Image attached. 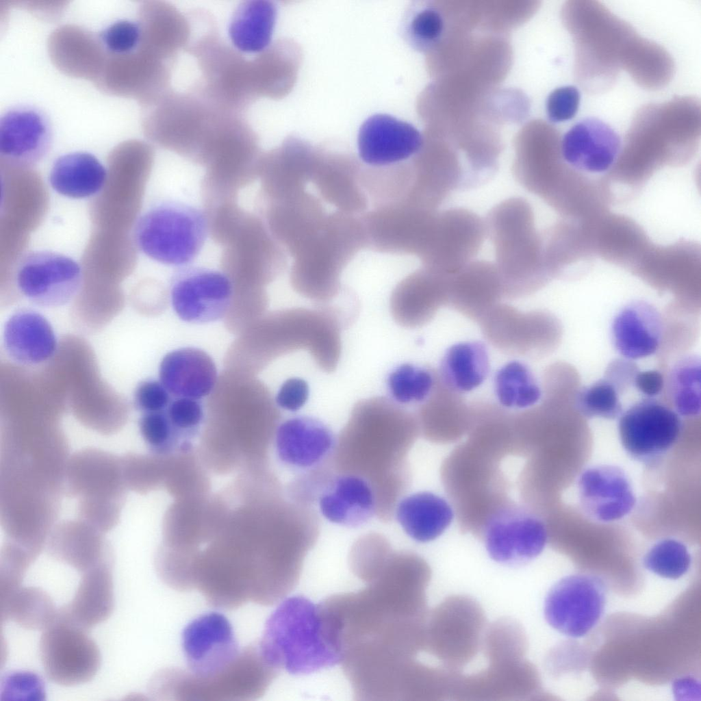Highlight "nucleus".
I'll use <instances>...</instances> for the list:
<instances>
[{
  "label": "nucleus",
  "mask_w": 701,
  "mask_h": 701,
  "mask_svg": "<svg viewBox=\"0 0 701 701\" xmlns=\"http://www.w3.org/2000/svg\"><path fill=\"white\" fill-rule=\"evenodd\" d=\"M417 418L394 400L375 396L358 401L336 437L335 472L366 479L376 499V514L392 521L410 481L407 454L419 431Z\"/></svg>",
  "instance_id": "obj_1"
},
{
  "label": "nucleus",
  "mask_w": 701,
  "mask_h": 701,
  "mask_svg": "<svg viewBox=\"0 0 701 701\" xmlns=\"http://www.w3.org/2000/svg\"><path fill=\"white\" fill-rule=\"evenodd\" d=\"M268 661L294 675L340 664L319 604L303 596L284 599L268 618L258 642Z\"/></svg>",
  "instance_id": "obj_2"
},
{
  "label": "nucleus",
  "mask_w": 701,
  "mask_h": 701,
  "mask_svg": "<svg viewBox=\"0 0 701 701\" xmlns=\"http://www.w3.org/2000/svg\"><path fill=\"white\" fill-rule=\"evenodd\" d=\"M494 248L504 298L529 296L543 284L541 248L530 203L521 197L504 200L485 220Z\"/></svg>",
  "instance_id": "obj_3"
},
{
  "label": "nucleus",
  "mask_w": 701,
  "mask_h": 701,
  "mask_svg": "<svg viewBox=\"0 0 701 701\" xmlns=\"http://www.w3.org/2000/svg\"><path fill=\"white\" fill-rule=\"evenodd\" d=\"M189 18L191 36L185 51L195 58L201 73L194 86L220 107L244 114L257 100L251 60L223 40L209 12L194 10Z\"/></svg>",
  "instance_id": "obj_4"
},
{
  "label": "nucleus",
  "mask_w": 701,
  "mask_h": 701,
  "mask_svg": "<svg viewBox=\"0 0 701 701\" xmlns=\"http://www.w3.org/2000/svg\"><path fill=\"white\" fill-rule=\"evenodd\" d=\"M279 670L264 656L258 643L242 648L227 669L199 679L179 669L157 672L150 683L153 696L173 700H253L264 694Z\"/></svg>",
  "instance_id": "obj_5"
},
{
  "label": "nucleus",
  "mask_w": 701,
  "mask_h": 701,
  "mask_svg": "<svg viewBox=\"0 0 701 701\" xmlns=\"http://www.w3.org/2000/svg\"><path fill=\"white\" fill-rule=\"evenodd\" d=\"M208 221L199 208L166 199L149 206L138 218L133 238L139 250L164 265L183 267L199 254L208 234Z\"/></svg>",
  "instance_id": "obj_6"
},
{
  "label": "nucleus",
  "mask_w": 701,
  "mask_h": 701,
  "mask_svg": "<svg viewBox=\"0 0 701 701\" xmlns=\"http://www.w3.org/2000/svg\"><path fill=\"white\" fill-rule=\"evenodd\" d=\"M154 105L148 121L150 133L162 144L181 152L207 150L229 112L194 87L181 92L172 90Z\"/></svg>",
  "instance_id": "obj_7"
},
{
  "label": "nucleus",
  "mask_w": 701,
  "mask_h": 701,
  "mask_svg": "<svg viewBox=\"0 0 701 701\" xmlns=\"http://www.w3.org/2000/svg\"><path fill=\"white\" fill-rule=\"evenodd\" d=\"M607 586L598 576L579 573L563 577L548 591L544 617L554 629L572 638L586 635L605 609Z\"/></svg>",
  "instance_id": "obj_8"
},
{
  "label": "nucleus",
  "mask_w": 701,
  "mask_h": 701,
  "mask_svg": "<svg viewBox=\"0 0 701 701\" xmlns=\"http://www.w3.org/2000/svg\"><path fill=\"white\" fill-rule=\"evenodd\" d=\"M40 657L47 678L65 687L91 680L101 663L98 646L88 630L58 620L42 630Z\"/></svg>",
  "instance_id": "obj_9"
},
{
  "label": "nucleus",
  "mask_w": 701,
  "mask_h": 701,
  "mask_svg": "<svg viewBox=\"0 0 701 701\" xmlns=\"http://www.w3.org/2000/svg\"><path fill=\"white\" fill-rule=\"evenodd\" d=\"M487 236L485 220L464 208L437 212L422 253L425 266L451 276L474 260Z\"/></svg>",
  "instance_id": "obj_10"
},
{
  "label": "nucleus",
  "mask_w": 701,
  "mask_h": 701,
  "mask_svg": "<svg viewBox=\"0 0 701 701\" xmlns=\"http://www.w3.org/2000/svg\"><path fill=\"white\" fill-rule=\"evenodd\" d=\"M479 323L486 340L505 354L535 358L546 352L557 337L553 319L541 311H520L498 303Z\"/></svg>",
  "instance_id": "obj_11"
},
{
  "label": "nucleus",
  "mask_w": 701,
  "mask_h": 701,
  "mask_svg": "<svg viewBox=\"0 0 701 701\" xmlns=\"http://www.w3.org/2000/svg\"><path fill=\"white\" fill-rule=\"evenodd\" d=\"M232 295L228 276L204 266L180 267L170 281L172 307L187 322L204 324L220 320L230 307Z\"/></svg>",
  "instance_id": "obj_12"
},
{
  "label": "nucleus",
  "mask_w": 701,
  "mask_h": 701,
  "mask_svg": "<svg viewBox=\"0 0 701 701\" xmlns=\"http://www.w3.org/2000/svg\"><path fill=\"white\" fill-rule=\"evenodd\" d=\"M680 416L655 398H643L619 417L618 431L622 447L634 459L648 462L666 453L677 441Z\"/></svg>",
  "instance_id": "obj_13"
},
{
  "label": "nucleus",
  "mask_w": 701,
  "mask_h": 701,
  "mask_svg": "<svg viewBox=\"0 0 701 701\" xmlns=\"http://www.w3.org/2000/svg\"><path fill=\"white\" fill-rule=\"evenodd\" d=\"M21 293L36 305L55 307L68 303L82 281L80 265L73 258L51 251L29 253L21 261L16 277Z\"/></svg>",
  "instance_id": "obj_14"
},
{
  "label": "nucleus",
  "mask_w": 701,
  "mask_h": 701,
  "mask_svg": "<svg viewBox=\"0 0 701 701\" xmlns=\"http://www.w3.org/2000/svg\"><path fill=\"white\" fill-rule=\"evenodd\" d=\"M181 637L187 672L196 678H208L222 672L242 650L231 623L218 612L207 613L192 620Z\"/></svg>",
  "instance_id": "obj_15"
},
{
  "label": "nucleus",
  "mask_w": 701,
  "mask_h": 701,
  "mask_svg": "<svg viewBox=\"0 0 701 701\" xmlns=\"http://www.w3.org/2000/svg\"><path fill=\"white\" fill-rule=\"evenodd\" d=\"M548 538L544 524L531 513L506 509L489 520L485 533V547L495 561L517 565L537 557Z\"/></svg>",
  "instance_id": "obj_16"
},
{
  "label": "nucleus",
  "mask_w": 701,
  "mask_h": 701,
  "mask_svg": "<svg viewBox=\"0 0 701 701\" xmlns=\"http://www.w3.org/2000/svg\"><path fill=\"white\" fill-rule=\"evenodd\" d=\"M53 131L43 111L29 105L7 109L0 118V154L14 164L31 166L49 153Z\"/></svg>",
  "instance_id": "obj_17"
},
{
  "label": "nucleus",
  "mask_w": 701,
  "mask_h": 701,
  "mask_svg": "<svg viewBox=\"0 0 701 701\" xmlns=\"http://www.w3.org/2000/svg\"><path fill=\"white\" fill-rule=\"evenodd\" d=\"M336 437L328 426L316 418L296 416L277 429L275 448L286 466L307 472L332 463Z\"/></svg>",
  "instance_id": "obj_18"
},
{
  "label": "nucleus",
  "mask_w": 701,
  "mask_h": 701,
  "mask_svg": "<svg viewBox=\"0 0 701 701\" xmlns=\"http://www.w3.org/2000/svg\"><path fill=\"white\" fill-rule=\"evenodd\" d=\"M582 509L592 520L612 522L628 515L636 499L629 478L620 468L600 465L585 470L578 480Z\"/></svg>",
  "instance_id": "obj_19"
},
{
  "label": "nucleus",
  "mask_w": 701,
  "mask_h": 701,
  "mask_svg": "<svg viewBox=\"0 0 701 701\" xmlns=\"http://www.w3.org/2000/svg\"><path fill=\"white\" fill-rule=\"evenodd\" d=\"M424 138L413 125L386 114H376L361 124L357 138L360 158L381 166L404 161L420 152Z\"/></svg>",
  "instance_id": "obj_20"
},
{
  "label": "nucleus",
  "mask_w": 701,
  "mask_h": 701,
  "mask_svg": "<svg viewBox=\"0 0 701 701\" xmlns=\"http://www.w3.org/2000/svg\"><path fill=\"white\" fill-rule=\"evenodd\" d=\"M449 277L425 267L403 281L390 298L394 320L411 329L429 322L446 305Z\"/></svg>",
  "instance_id": "obj_21"
},
{
  "label": "nucleus",
  "mask_w": 701,
  "mask_h": 701,
  "mask_svg": "<svg viewBox=\"0 0 701 701\" xmlns=\"http://www.w3.org/2000/svg\"><path fill=\"white\" fill-rule=\"evenodd\" d=\"M621 148L617 133L602 120L589 117L573 125L563 136L561 153L570 166L598 173L609 170Z\"/></svg>",
  "instance_id": "obj_22"
},
{
  "label": "nucleus",
  "mask_w": 701,
  "mask_h": 701,
  "mask_svg": "<svg viewBox=\"0 0 701 701\" xmlns=\"http://www.w3.org/2000/svg\"><path fill=\"white\" fill-rule=\"evenodd\" d=\"M502 295L495 263L472 260L449 277L446 305L479 322Z\"/></svg>",
  "instance_id": "obj_23"
},
{
  "label": "nucleus",
  "mask_w": 701,
  "mask_h": 701,
  "mask_svg": "<svg viewBox=\"0 0 701 701\" xmlns=\"http://www.w3.org/2000/svg\"><path fill=\"white\" fill-rule=\"evenodd\" d=\"M322 515L329 521L347 527H358L376 514V499L364 478L335 472L318 498Z\"/></svg>",
  "instance_id": "obj_24"
},
{
  "label": "nucleus",
  "mask_w": 701,
  "mask_h": 701,
  "mask_svg": "<svg viewBox=\"0 0 701 701\" xmlns=\"http://www.w3.org/2000/svg\"><path fill=\"white\" fill-rule=\"evenodd\" d=\"M611 333L614 348L623 358L633 361L650 357L661 342V316L650 303L631 302L615 316Z\"/></svg>",
  "instance_id": "obj_25"
},
{
  "label": "nucleus",
  "mask_w": 701,
  "mask_h": 701,
  "mask_svg": "<svg viewBox=\"0 0 701 701\" xmlns=\"http://www.w3.org/2000/svg\"><path fill=\"white\" fill-rule=\"evenodd\" d=\"M159 377L173 397L200 400L214 390L218 372L214 361L205 351L183 347L165 355L159 366Z\"/></svg>",
  "instance_id": "obj_26"
},
{
  "label": "nucleus",
  "mask_w": 701,
  "mask_h": 701,
  "mask_svg": "<svg viewBox=\"0 0 701 701\" xmlns=\"http://www.w3.org/2000/svg\"><path fill=\"white\" fill-rule=\"evenodd\" d=\"M112 561L81 573L73 598L58 609L56 620L88 630L107 620L114 607Z\"/></svg>",
  "instance_id": "obj_27"
},
{
  "label": "nucleus",
  "mask_w": 701,
  "mask_h": 701,
  "mask_svg": "<svg viewBox=\"0 0 701 701\" xmlns=\"http://www.w3.org/2000/svg\"><path fill=\"white\" fill-rule=\"evenodd\" d=\"M3 344L8 355L24 366H35L50 359L55 353L57 338L49 321L40 314L22 309L6 321Z\"/></svg>",
  "instance_id": "obj_28"
},
{
  "label": "nucleus",
  "mask_w": 701,
  "mask_h": 701,
  "mask_svg": "<svg viewBox=\"0 0 701 701\" xmlns=\"http://www.w3.org/2000/svg\"><path fill=\"white\" fill-rule=\"evenodd\" d=\"M144 14L143 38L149 53L173 64L181 50H185L191 36L188 14L166 2L150 3Z\"/></svg>",
  "instance_id": "obj_29"
},
{
  "label": "nucleus",
  "mask_w": 701,
  "mask_h": 701,
  "mask_svg": "<svg viewBox=\"0 0 701 701\" xmlns=\"http://www.w3.org/2000/svg\"><path fill=\"white\" fill-rule=\"evenodd\" d=\"M450 505L442 497L428 492L413 494L400 500L394 516L404 531L419 542L441 535L453 519Z\"/></svg>",
  "instance_id": "obj_30"
},
{
  "label": "nucleus",
  "mask_w": 701,
  "mask_h": 701,
  "mask_svg": "<svg viewBox=\"0 0 701 701\" xmlns=\"http://www.w3.org/2000/svg\"><path fill=\"white\" fill-rule=\"evenodd\" d=\"M58 194L73 199H84L99 192L107 180V170L92 154L77 151L58 157L49 177Z\"/></svg>",
  "instance_id": "obj_31"
},
{
  "label": "nucleus",
  "mask_w": 701,
  "mask_h": 701,
  "mask_svg": "<svg viewBox=\"0 0 701 701\" xmlns=\"http://www.w3.org/2000/svg\"><path fill=\"white\" fill-rule=\"evenodd\" d=\"M296 58L292 44L281 40L251 60V84L257 99H279L289 91L294 78Z\"/></svg>",
  "instance_id": "obj_32"
},
{
  "label": "nucleus",
  "mask_w": 701,
  "mask_h": 701,
  "mask_svg": "<svg viewBox=\"0 0 701 701\" xmlns=\"http://www.w3.org/2000/svg\"><path fill=\"white\" fill-rule=\"evenodd\" d=\"M277 10L267 0H248L235 10L229 25L232 44L240 52L261 53L270 44Z\"/></svg>",
  "instance_id": "obj_33"
},
{
  "label": "nucleus",
  "mask_w": 701,
  "mask_h": 701,
  "mask_svg": "<svg viewBox=\"0 0 701 701\" xmlns=\"http://www.w3.org/2000/svg\"><path fill=\"white\" fill-rule=\"evenodd\" d=\"M417 420L426 436L453 435L470 423V407L460 393L442 382L437 373L434 387L421 405Z\"/></svg>",
  "instance_id": "obj_34"
},
{
  "label": "nucleus",
  "mask_w": 701,
  "mask_h": 701,
  "mask_svg": "<svg viewBox=\"0 0 701 701\" xmlns=\"http://www.w3.org/2000/svg\"><path fill=\"white\" fill-rule=\"evenodd\" d=\"M489 369L486 346L479 341L456 344L446 352L439 374L442 382L461 394L479 387Z\"/></svg>",
  "instance_id": "obj_35"
},
{
  "label": "nucleus",
  "mask_w": 701,
  "mask_h": 701,
  "mask_svg": "<svg viewBox=\"0 0 701 701\" xmlns=\"http://www.w3.org/2000/svg\"><path fill=\"white\" fill-rule=\"evenodd\" d=\"M58 609L40 588L21 585L0 594L1 622L12 621L29 630H44L56 620Z\"/></svg>",
  "instance_id": "obj_36"
},
{
  "label": "nucleus",
  "mask_w": 701,
  "mask_h": 701,
  "mask_svg": "<svg viewBox=\"0 0 701 701\" xmlns=\"http://www.w3.org/2000/svg\"><path fill=\"white\" fill-rule=\"evenodd\" d=\"M445 31L440 10L429 1H416L407 8L401 21L400 32L414 49L426 52L437 45Z\"/></svg>",
  "instance_id": "obj_37"
},
{
  "label": "nucleus",
  "mask_w": 701,
  "mask_h": 701,
  "mask_svg": "<svg viewBox=\"0 0 701 701\" xmlns=\"http://www.w3.org/2000/svg\"><path fill=\"white\" fill-rule=\"evenodd\" d=\"M48 551L55 559L81 574L112 558L103 541L94 533L58 535L49 541Z\"/></svg>",
  "instance_id": "obj_38"
},
{
  "label": "nucleus",
  "mask_w": 701,
  "mask_h": 701,
  "mask_svg": "<svg viewBox=\"0 0 701 701\" xmlns=\"http://www.w3.org/2000/svg\"><path fill=\"white\" fill-rule=\"evenodd\" d=\"M700 359L695 355L681 357L671 368L667 390L679 416L696 417L700 413Z\"/></svg>",
  "instance_id": "obj_39"
},
{
  "label": "nucleus",
  "mask_w": 701,
  "mask_h": 701,
  "mask_svg": "<svg viewBox=\"0 0 701 701\" xmlns=\"http://www.w3.org/2000/svg\"><path fill=\"white\" fill-rule=\"evenodd\" d=\"M494 385L498 401L509 408L533 406L543 393L528 366L518 361L503 366L495 376Z\"/></svg>",
  "instance_id": "obj_40"
},
{
  "label": "nucleus",
  "mask_w": 701,
  "mask_h": 701,
  "mask_svg": "<svg viewBox=\"0 0 701 701\" xmlns=\"http://www.w3.org/2000/svg\"><path fill=\"white\" fill-rule=\"evenodd\" d=\"M437 378V373L429 368L404 364L390 374L388 390L398 404L423 403L432 392Z\"/></svg>",
  "instance_id": "obj_41"
},
{
  "label": "nucleus",
  "mask_w": 701,
  "mask_h": 701,
  "mask_svg": "<svg viewBox=\"0 0 701 701\" xmlns=\"http://www.w3.org/2000/svg\"><path fill=\"white\" fill-rule=\"evenodd\" d=\"M691 557L687 546L675 539L667 538L654 544L643 559L646 569L670 579H677L689 570Z\"/></svg>",
  "instance_id": "obj_42"
},
{
  "label": "nucleus",
  "mask_w": 701,
  "mask_h": 701,
  "mask_svg": "<svg viewBox=\"0 0 701 701\" xmlns=\"http://www.w3.org/2000/svg\"><path fill=\"white\" fill-rule=\"evenodd\" d=\"M620 393L606 378L585 386L576 396L575 404L584 416L615 419L623 412Z\"/></svg>",
  "instance_id": "obj_43"
},
{
  "label": "nucleus",
  "mask_w": 701,
  "mask_h": 701,
  "mask_svg": "<svg viewBox=\"0 0 701 701\" xmlns=\"http://www.w3.org/2000/svg\"><path fill=\"white\" fill-rule=\"evenodd\" d=\"M177 442L192 438L203 424L205 414L200 400L174 397L164 409Z\"/></svg>",
  "instance_id": "obj_44"
},
{
  "label": "nucleus",
  "mask_w": 701,
  "mask_h": 701,
  "mask_svg": "<svg viewBox=\"0 0 701 701\" xmlns=\"http://www.w3.org/2000/svg\"><path fill=\"white\" fill-rule=\"evenodd\" d=\"M99 38L109 52L129 55L136 51L142 41V27L134 21L119 20L103 29Z\"/></svg>",
  "instance_id": "obj_45"
},
{
  "label": "nucleus",
  "mask_w": 701,
  "mask_h": 701,
  "mask_svg": "<svg viewBox=\"0 0 701 701\" xmlns=\"http://www.w3.org/2000/svg\"><path fill=\"white\" fill-rule=\"evenodd\" d=\"M141 435L154 452H170L178 443L164 410L144 413L139 420Z\"/></svg>",
  "instance_id": "obj_46"
},
{
  "label": "nucleus",
  "mask_w": 701,
  "mask_h": 701,
  "mask_svg": "<svg viewBox=\"0 0 701 701\" xmlns=\"http://www.w3.org/2000/svg\"><path fill=\"white\" fill-rule=\"evenodd\" d=\"M580 92L574 86H565L552 91L547 97L546 111L548 120L561 123L572 118L578 112Z\"/></svg>",
  "instance_id": "obj_47"
},
{
  "label": "nucleus",
  "mask_w": 701,
  "mask_h": 701,
  "mask_svg": "<svg viewBox=\"0 0 701 701\" xmlns=\"http://www.w3.org/2000/svg\"><path fill=\"white\" fill-rule=\"evenodd\" d=\"M133 400L136 409L144 413L164 410L172 398L160 381L147 379L138 384Z\"/></svg>",
  "instance_id": "obj_48"
},
{
  "label": "nucleus",
  "mask_w": 701,
  "mask_h": 701,
  "mask_svg": "<svg viewBox=\"0 0 701 701\" xmlns=\"http://www.w3.org/2000/svg\"><path fill=\"white\" fill-rule=\"evenodd\" d=\"M309 394L307 383L303 379H287L279 387L276 396L277 405L283 409L296 411L306 403Z\"/></svg>",
  "instance_id": "obj_49"
},
{
  "label": "nucleus",
  "mask_w": 701,
  "mask_h": 701,
  "mask_svg": "<svg viewBox=\"0 0 701 701\" xmlns=\"http://www.w3.org/2000/svg\"><path fill=\"white\" fill-rule=\"evenodd\" d=\"M638 370L633 361L624 358L616 359L607 367L604 378L611 382L622 394L633 386L635 376Z\"/></svg>",
  "instance_id": "obj_50"
},
{
  "label": "nucleus",
  "mask_w": 701,
  "mask_h": 701,
  "mask_svg": "<svg viewBox=\"0 0 701 701\" xmlns=\"http://www.w3.org/2000/svg\"><path fill=\"white\" fill-rule=\"evenodd\" d=\"M665 380L657 370H647L636 373L633 386L646 398H655L663 391Z\"/></svg>",
  "instance_id": "obj_51"
},
{
  "label": "nucleus",
  "mask_w": 701,
  "mask_h": 701,
  "mask_svg": "<svg viewBox=\"0 0 701 701\" xmlns=\"http://www.w3.org/2000/svg\"><path fill=\"white\" fill-rule=\"evenodd\" d=\"M673 692L676 696H700V684L691 677H684L673 684Z\"/></svg>",
  "instance_id": "obj_52"
}]
</instances>
